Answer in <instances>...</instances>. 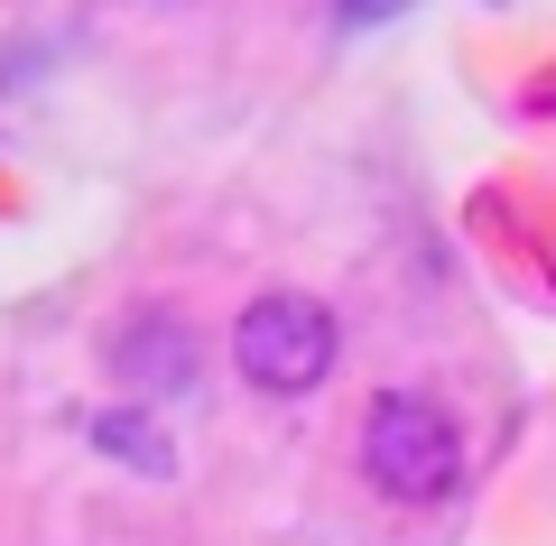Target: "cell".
<instances>
[{
  "instance_id": "cell-1",
  "label": "cell",
  "mask_w": 556,
  "mask_h": 546,
  "mask_svg": "<svg viewBox=\"0 0 556 546\" xmlns=\"http://www.w3.org/2000/svg\"><path fill=\"white\" fill-rule=\"evenodd\" d=\"M362 472H371L380 500H408V509L445 500V491L464 482V427H455V408L427 398V390H380L371 417H362Z\"/></svg>"
},
{
  "instance_id": "cell-2",
  "label": "cell",
  "mask_w": 556,
  "mask_h": 546,
  "mask_svg": "<svg viewBox=\"0 0 556 546\" xmlns=\"http://www.w3.org/2000/svg\"><path fill=\"white\" fill-rule=\"evenodd\" d=\"M334 352H343V325H334V306H316V296H260V306H241V325H232V361H241V380L251 390H269V398H306L325 371H334Z\"/></svg>"
},
{
  "instance_id": "cell-3",
  "label": "cell",
  "mask_w": 556,
  "mask_h": 546,
  "mask_svg": "<svg viewBox=\"0 0 556 546\" xmlns=\"http://www.w3.org/2000/svg\"><path fill=\"white\" fill-rule=\"evenodd\" d=\"M195 371H204L195 325L167 315V306H130V325L112 333V380L121 390L130 398H177V390H195Z\"/></svg>"
},
{
  "instance_id": "cell-4",
  "label": "cell",
  "mask_w": 556,
  "mask_h": 546,
  "mask_svg": "<svg viewBox=\"0 0 556 546\" xmlns=\"http://www.w3.org/2000/svg\"><path fill=\"white\" fill-rule=\"evenodd\" d=\"M84 435H93V445L102 454H121V464H130V472H167V464H177V454H167V435L159 427H149V417H84Z\"/></svg>"
},
{
  "instance_id": "cell-5",
  "label": "cell",
  "mask_w": 556,
  "mask_h": 546,
  "mask_svg": "<svg viewBox=\"0 0 556 546\" xmlns=\"http://www.w3.org/2000/svg\"><path fill=\"white\" fill-rule=\"evenodd\" d=\"M390 10H408V0H343V28H371V20H390Z\"/></svg>"
}]
</instances>
